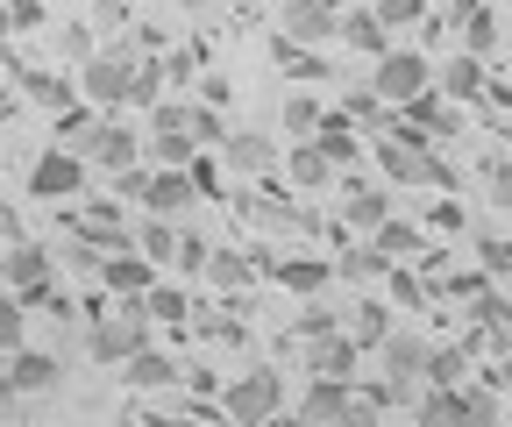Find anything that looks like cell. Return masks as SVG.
Here are the masks:
<instances>
[{
  "mask_svg": "<svg viewBox=\"0 0 512 427\" xmlns=\"http://www.w3.org/2000/svg\"><path fill=\"white\" fill-rule=\"evenodd\" d=\"M0 278L15 285V299L29 307V299L50 292V250H36V242H22V250H8V264H0Z\"/></svg>",
  "mask_w": 512,
  "mask_h": 427,
  "instance_id": "4fadbf2b",
  "label": "cell"
},
{
  "mask_svg": "<svg viewBox=\"0 0 512 427\" xmlns=\"http://www.w3.org/2000/svg\"><path fill=\"white\" fill-rule=\"evenodd\" d=\"M0 114H8V93H0Z\"/></svg>",
  "mask_w": 512,
  "mask_h": 427,
  "instance_id": "9f6ffc18",
  "label": "cell"
},
{
  "mask_svg": "<svg viewBox=\"0 0 512 427\" xmlns=\"http://www.w3.org/2000/svg\"><path fill=\"white\" fill-rule=\"evenodd\" d=\"M136 257H150V264H157V257H178V228L150 214V221L136 228Z\"/></svg>",
  "mask_w": 512,
  "mask_h": 427,
  "instance_id": "d6a6232c",
  "label": "cell"
},
{
  "mask_svg": "<svg viewBox=\"0 0 512 427\" xmlns=\"http://www.w3.org/2000/svg\"><path fill=\"white\" fill-rule=\"evenodd\" d=\"M477 178H484V193H491V200H505V207H512V157H491Z\"/></svg>",
  "mask_w": 512,
  "mask_h": 427,
  "instance_id": "74e56055",
  "label": "cell"
},
{
  "mask_svg": "<svg viewBox=\"0 0 512 427\" xmlns=\"http://www.w3.org/2000/svg\"><path fill=\"white\" fill-rule=\"evenodd\" d=\"M349 342H356V349H384V342H392V321H384V307H377V299H370V307H356Z\"/></svg>",
  "mask_w": 512,
  "mask_h": 427,
  "instance_id": "4dcf8cb0",
  "label": "cell"
},
{
  "mask_svg": "<svg viewBox=\"0 0 512 427\" xmlns=\"http://www.w3.org/2000/svg\"><path fill=\"white\" fill-rule=\"evenodd\" d=\"M207 257H214V250H207L200 235H178V264H185V271H207Z\"/></svg>",
  "mask_w": 512,
  "mask_h": 427,
  "instance_id": "7bdbcfd3",
  "label": "cell"
},
{
  "mask_svg": "<svg viewBox=\"0 0 512 427\" xmlns=\"http://www.w3.org/2000/svg\"><path fill=\"white\" fill-rule=\"evenodd\" d=\"M328 335H335V314L328 307H306L299 314V342H328Z\"/></svg>",
  "mask_w": 512,
  "mask_h": 427,
  "instance_id": "60d3db41",
  "label": "cell"
},
{
  "mask_svg": "<svg viewBox=\"0 0 512 427\" xmlns=\"http://www.w3.org/2000/svg\"><path fill=\"white\" fill-rule=\"evenodd\" d=\"M185 129H192V150H221L235 129H228V121H221V107H200V100H192V121H185Z\"/></svg>",
  "mask_w": 512,
  "mask_h": 427,
  "instance_id": "f546056e",
  "label": "cell"
},
{
  "mask_svg": "<svg viewBox=\"0 0 512 427\" xmlns=\"http://www.w3.org/2000/svg\"><path fill=\"white\" fill-rule=\"evenodd\" d=\"M420 242H427V235H420L413 221H384V228L370 235V250H377L384 264H392V257H413V250H420Z\"/></svg>",
  "mask_w": 512,
  "mask_h": 427,
  "instance_id": "83f0119b",
  "label": "cell"
},
{
  "mask_svg": "<svg viewBox=\"0 0 512 427\" xmlns=\"http://www.w3.org/2000/svg\"><path fill=\"white\" fill-rule=\"evenodd\" d=\"M342 271L349 278H384V257L377 250H356V257H342Z\"/></svg>",
  "mask_w": 512,
  "mask_h": 427,
  "instance_id": "f6af8a7d",
  "label": "cell"
},
{
  "mask_svg": "<svg viewBox=\"0 0 512 427\" xmlns=\"http://www.w3.org/2000/svg\"><path fill=\"white\" fill-rule=\"evenodd\" d=\"M456 22H463L470 57H491V50H498V22H491V8H477V0H456Z\"/></svg>",
  "mask_w": 512,
  "mask_h": 427,
  "instance_id": "7402d4cb",
  "label": "cell"
},
{
  "mask_svg": "<svg viewBox=\"0 0 512 427\" xmlns=\"http://www.w3.org/2000/svg\"><path fill=\"white\" fill-rule=\"evenodd\" d=\"M8 378L22 385V399H43V392H57V385H64V363H57L50 349H29V342H22V349L8 356Z\"/></svg>",
  "mask_w": 512,
  "mask_h": 427,
  "instance_id": "7c38bea8",
  "label": "cell"
},
{
  "mask_svg": "<svg viewBox=\"0 0 512 427\" xmlns=\"http://www.w3.org/2000/svg\"><path fill=\"white\" fill-rule=\"evenodd\" d=\"M406 129H413V136H434V143H456L463 114H456V100H441V93H420V100L406 107Z\"/></svg>",
  "mask_w": 512,
  "mask_h": 427,
  "instance_id": "9a60e30c",
  "label": "cell"
},
{
  "mask_svg": "<svg viewBox=\"0 0 512 427\" xmlns=\"http://www.w3.org/2000/svg\"><path fill=\"white\" fill-rule=\"evenodd\" d=\"M384 29H413V22H427V0H377L370 8Z\"/></svg>",
  "mask_w": 512,
  "mask_h": 427,
  "instance_id": "d590c367",
  "label": "cell"
},
{
  "mask_svg": "<svg viewBox=\"0 0 512 427\" xmlns=\"http://www.w3.org/2000/svg\"><path fill=\"white\" fill-rule=\"evenodd\" d=\"M470 314H477V328H491V335H512V299H505L498 285H484V292H477V307H470Z\"/></svg>",
  "mask_w": 512,
  "mask_h": 427,
  "instance_id": "836d02e7",
  "label": "cell"
},
{
  "mask_svg": "<svg viewBox=\"0 0 512 427\" xmlns=\"http://www.w3.org/2000/svg\"><path fill=\"white\" fill-rule=\"evenodd\" d=\"M370 399L349 392V378H313L306 385V406H299V427H370Z\"/></svg>",
  "mask_w": 512,
  "mask_h": 427,
  "instance_id": "5b68a950",
  "label": "cell"
},
{
  "mask_svg": "<svg viewBox=\"0 0 512 427\" xmlns=\"http://www.w3.org/2000/svg\"><path fill=\"white\" fill-rule=\"evenodd\" d=\"M64 57H79V65L93 57V43H86V22H79V29H64Z\"/></svg>",
  "mask_w": 512,
  "mask_h": 427,
  "instance_id": "f907efd6",
  "label": "cell"
},
{
  "mask_svg": "<svg viewBox=\"0 0 512 427\" xmlns=\"http://www.w3.org/2000/svg\"><path fill=\"white\" fill-rule=\"evenodd\" d=\"M8 29H43V0H8Z\"/></svg>",
  "mask_w": 512,
  "mask_h": 427,
  "instance_id": "b9f144b4",
  "label": "cell"
},
{
  "mask_svg": "<svg viewBox=\"0 0 512 427\" xmlns=\"http://www.w3.org/2000/svg\"><path fill=\"white\" fill-rule=\"evenodd\" d=\"M86 171H93V164H86L79 150H64V143L43 150V157L29 164V200H79V193H86Z\"/></svg>",
  "mask_w": 512,
  "mask_h": 427,
  "instance_id": "52a82bcc",
  "label": "cell"
},
{
  "mask_svg": "<svg viewBox=\"0 0 512 427\" xmlns=\"http://www.w3.org/2000/svg\"><path fill=\"white\" fill-rule=\"evenodd\" d=\"M328 8H335V15H342V8H349V0H328Z\"/></svg>",
  "mask_w": 512,
  "mask_h": 427,
  "instance_id": "11a10c76",
  "label": "cell"
},
{
  "mask_svg": "<svg viewBox=\"0 0 512 427\" xmlns=\"http://www.w3.org/2000/svg\"><path fill=\"white\" fill-rule=\"evenodd\" d=\"M285 171H292V186H306V193H320V186L335 178V164L320 157L313 143H292V150H285Z\"/></svg>",
  "mask_w": 512,
  "mask_h": 427,
  "instance_id": "603a6c76",
  "label": "cell"
},
{
  "mask_svg": "<svg viewBox=\"0 0 512 427\" xmlns=\"http://www.w3.org/2000/svg\"><path fill=\"white\" fill-rule=\"evenodd\" d=\"M136 50H93L86 72H79V93L100 100V107H128V86H136Z\"/></svg>",
  "mask_w": 512,
  "mask_h": 427,
  "instance_id": "8992f818",
  "label": "cell"
},
{
  "mask_svg": "<svg viewBox=\"0 0 512 427\" xmlns=\"http://www.w3.org/2000/svg\"><path fill=\"white\" fill-rule=\"evenodd\" d=\"M256 271H264V264H249V257H235V250H214L200 278H207L214 292H242V285H256Z\"/></svg>",
  "mask_w": 512,
  "mask_h": 427,
  "instance_id": "44dd1931",
  "label": "cell"
},
{
  "mask_svg": "<svg viewBox=\"0 0 512 427\" xmlns=\"http://www.w3.org/2000/svg\"><path fill=\"white\" fill-rule=\"evenodd\" d=\"M185 171H192V186H200V200H207V193L221 186V164H214V157H192Z\"/></svg>",
  "mask_w": 512,
  "mask_h": 427,
  "instance_id": "ee69618b",
  "label": "cell"
},
{
  "mask_svg": "<svg viewBox=\"0 0 512 427\" xmlns=\"http://www.w3.org/2000/svg\"><path fill=\"white\" fill-rule=\"evenodd\" d=\"M377 356H384V378H392L399 392H413L427 378V335H392Z\"/></svg>",
  "mask_w": 512,
  "mask_h": 427,
  "instance_id": "5bb4252c",
  "label": "cell"
},
{
  "mask_svg": "<svg viewBox=\"0 0 512 427\" xmlns=\"http://www.w3.org/2000/svg\"><path fill=\"white\" fill-rule=\"evenodd\" d=\"M271 278L292 285V292H320V285L335 278V264H328V257H292V264H271Z\"/></svg>",
  "mask_w": 512,
  "mask_h": 427,
  "instance_id": "d4e9b609",
  "label": "cell"
},
{
  "mask_svg": "<svg viewBox=\"0 0 512 427\" xmlns=\"http://www.w3.org/2000/svg\"><path fill=\"white\" fill-rule=\"evenodd\" d=\"M228 93H235V86H228L221 72H207V79H200V107H228Z\"/></svg>",
  "mask_w": 512,
  "mask_h": 427,
  "instance_id": "7dc6e473",
  "label": "cell"
},
{
  "mask_svg": "<svg viewBox=\"0 0 512 427\" xmlns=\"http://www.w3.org/2000/svg\"><path fill=\"white\" fill-rule=\"evenodd\" d=\"M320 121H328V107H320L313 93H292V100H285V136H299V143H306Z\"/></svg>",
  "mask_w": 512,
  "mask_h": 427,
  "instance_id": "1f68e13d",
  "label": "cell"
},
{
  "mask_svg": "<svg viewBox=\"0 0 512 427\" xmlns=\"http://www.w3.org/2000/svg\"><path fill=\"white\" fill-rule=\"evenodd\" d=\"M392 299H399V307H420V299H427V285H420L413 271H399V278H392Z\"/></svg>",
  "mask_w": 512,
  "mask_h": 427,
  "instance_id": "bcb514c9",
  "label": "cell"
},
{
  "mask_svg": "<svg viewBox=\"0 0 512 427\" xmlns=\"http://www.w3.org/2000/svg\"><path fill=\"white\" fill-rule=\"evenodd\" d=\"M278 29H285V43H299V50H320V43H328V36L342 29V15L328 8V0H285Z\"/></svg>",
  "mask_w": 512,
  "mask_h": 427,
  "instance_id": "9c48e42d",
  "label": "cell"
},
{
  "mask_svg": "<svg viewBox=\"0 0 512 427\" xmlns=\"http://www.w3.org/2000/svg\"><path fill=\"white\" fill-rule=\"evenodd\" d=\"M370 157H377V171L384 178H399V186H456V171L441 164V150L427 143V136H413V129H399V136H377L370 143Z\"/></svg>",
  "mask_w": 512,
  "mask_h": 427,
  "instance_id": "6da1fadb",
  "label": "cell"
},
{
  "mask_svg": "<svg viewBox=\"0 0 512 427\" xmlns=\"http://www.w3.org/2000/svg\"><path fill=\"white\" fill-rule=\"evenodd\" d=\"M505 157H512V121H505Z\"/></svg>",
  "mask_w": 512,
  "mask_h": 427,
  "instance_id": "db71d44e",
  "label": "cell"
},
{
  "mask_svg": "<svg viewBox=\"0 0 512 427\" xmlns=\"http://www.w3.org/2000/svg\"><path fill=\"white\" fill-rule=\"evenodd\" d=\"M0 264H8V257H0Z\"/></svg>",
  "mask_w": 512,
  "mask_h": 427,
  "instance_id": "6f0895ef",
  "label": "cell"
},
{
  "mask_svg": "<svg viewBox=\"0 0 512 427\" xmlns=\"http://www.w3.org/2000/svg\"><path fill=\"white\" fill-rule=\"evenodd\" d=\"M114 186H121V200H143V186H150V164H136V171H121Z\"/></svg>",
  "mask_w": 512,
  "mask_h": 427,
  "instance_id": "681fc988",
  "label": "cell"
},
{
  "mask_svg": "<svg viewBox=\"0 0 512 427\" xmlns=\"http://www.w3.org/2000/svg\"><path fill=\"white\" fill-rule=\"evenodd\" d=\"M335 36H342V43H349V50H363V57H370V65H377V57H384V50H392V43H384V22H377V15H370V8H349V15H342V29H335Z\"/></svg>",
  "mask_w": 512,
  "mask_h": 427,
  "instance_id": "ffe728a7",
  "label": "cell"
},
{
  "mask_svg": "<svg viewBox=\"0 0 512 427\" xmlns=\"http://www.w3.org/2000/svg\"><path fill=\"white\" fill-rule=\"evenodd\" d=\"M29 100L50 107V114H64V107H79V86H72V79H57V72H29Z\"/></svg>",
  "mask_w": 512,
  "mask_h": 427,
  "instance_id": "f1b7e54d",
  "label": "cell"
},
{
  "mask_svg": "<svg viewBox=\"0 0 512 427\" xmlns=\"http://www.w3.org/2000/svg\"><path fill=\"white\" fill-rule=\"evenodd\" d=\"M420 427H470V392H463V385L420 392Z\"/></svg>",
  "mask_w": 512,
  "mask_h": 427,
  "instance_id": "ac0fdd59",
  "label": "cell"
},
{
  "mask_svg": "<svg viewBox=\"0 0 512 427\" xmlns=\"http://www.w3.org/2000/svg\"><path fill=\"white\" fill-rule=\"evenodd\" d=\"M356 356H363V349H356L349 335H328V342H313V371H320V378H349Z\"/></svg>",
  "mask_w": 512,
  "mask_h": 427,
  "instance_id": "4316f807",
  "label": "cell"
},
{
  "mask_svg": "<svg viewBox=\"0 0 512 427\" xmlns=\"http://www.w3.org/2000/svg\"><path fill=\"white\" fill-rule=\"evenodd\" d=\"M427 378L434 385H463V356L456 349H427Z\"/></svg>",
  "mask_w": 512,
  "mask_h": 427,
  "instance_id": "f35d334b",
  "label": "cell"
},
{
  "mask_svg": "<svg viewBox=\"0 0 512 427\" xmlns=\"http://www.w3.org/2000/svg\"><path fill=\"white\" fill-rule=\"evenodd\" d=\"M93 171H136L143 164V136L136 129H128V121H93V136H86V150H79Z\"/></svg>",
  "mask_w": 512,
  "mask_h": 427,
  "instance_id": "ba28073f",
  "label": "cell"
},
{
  "mask_svg": "<svg viewBox=\"0 0 512 427\" xmlns=\"http://www.w3.org/2000/svg\"><path fill=\"white\" fill-rule=\"evenodd\" d=\"M470 427H498V399L491 392H470Z\"/></svg>",
  "mask_w": 512,
  "mask_h": 427,
  "instance_id": "c3c4849f",
  "label": "cell"
},
{
  "mask_svg": "<svg viewBox=\"0 0 512 427\" xmlns=\"http://www.w3.org/2000/svg\"><path fill=\"white\" fill-rule=\"evenodd\" d=\"M313 150H320V157H328V164L342 171V164H356V157H363V136L349 129L342 114H328V121H320V129H313Z\"/></svg>",
  "mask_w": 512,
  "mask_h": 427,
  "instance_id": "d6986e66",
  "label": "cell"
},
{
  "mask_svg": "<svg viewBox=\"0 0 512 427\" xmlns=\"http://www.w3.org/2000/svg\"><path fill=\"white\" fill-rule=\"evenodd\" d=\"M370 93L384 107H413L420 93H434V65H427V50H384L377 65H370Z\"/></svg>",
  "mask_w": 512,
  "mask_h": 427,
  "instance_id": "3957f363",
  "label": "cell"
},
{
  "mask_svg": "<svg viewBox=\"0 0 512 427\" xmlns=\"http://www.w3.org/2000/svg\"><path fill=\"white\" fill-rule=\"evenodd\" d=\"M143 427H192V420H143Z\"/></svg>",
  "mask_w": 512,
  "mask_h": 427,
  "instance_id": "f5cc1de1",
  "label": "cell"
},
{
  "mask_svg": "<svg viewBox=\"0 0 512 427\" xmlns=\"http://www.w3.org/2000/svg\"><path fill=\"white\" fill-rule=\"evenodd\" d=\"M100 278H107V292H121V299H150L157 264L136 257V250H121V257H100Z\"/></svg>",
  "mask_w": 512,
  "mask_h": 427,
  "instance_id": "2e32d148",
  "label": "cell"
},
{
  "mask_svg": "<svg viewBox=\"0 0 512 427\" xmlns=\"http://www.w3.org/2000/svg\"><path fill=\"white\" fill-rule=\"evenodd\" d=\"M29 342V307L15 292H0V349H22Z\"/></svg>",
  "mask_w": 512,
  "mask_h": 427,
  "instance_id": "e575fe53",
  "label": "cell"
},
{
  "mask_svg": "<svg viewBox=\"0 0 512 427\" xmlns=\"http://www.w3.org/2000/svg\"><path fill=\"white\" fill-rule=\"evenodd\" d=\"M498 385H505V392H512V356H505V371H498Z\"/></svg>",
  "mask_w": 512,
  "mask_h": 427,
  "instance_id": "816d5d0a",
  "label": "cell"
},
{
  "mask_svg": "<svg viewBox=\"0 0 512 427\" xmlns=\"http://www.w3.org/2000/svg\"><path fill=\"white\" fill-rule=\"evenodd\" d=\"M278 406H285V378L278 371H242V378H228V392H221V413L235 420V427H264V420H278Z\"/></svg>",
  "mask_w": 512,
  "mask_h": 427,
  "instance_id": "277c9868",
  "label": "cell"
},
{
  "mask_svg": "<svg viewBox=\"0 0 512 427\" xmlns=\"http://www.w3.org/2000/svg\"><path fill=\"white\" fill-rule=\"evenodd\" d=\"M136 349H150V307L143 299H121L114 314H93V328H86V356L93 363H128Z\"/></svg>",
  "mask_w": 512,
  "mask_h": 427,
  "instance_id": "7a4b0ae2",
  "label": "cell"
},
{
  "mask_svg": "<svg viewBox=\"0 0 512 427\" xmlns=\"http://www.w3.org/2000/svg\"><path fill=\"white\" fill-rule=\"evenodd\" d=\"M342 221H349L356 235H377L384 221H392V200H384V193H370V186H363V193H349V207H342Z\"/></svg>",
  "mask_w": 512,
  "mask_h": 427,
  "instance_id": "484cf974",
  "label": "cell"
},
{
  "mask_svg": "<svg viewBox=\"0 0 512 427\" xmlns=\"http://www.w3.org/2000/svg\"><path fill=\"white\" fill-rule=\"evenodd\" d=\"M22 413H29V399H22V385H15L8 371H0V427H15Z\"/></svg>",
  "mask_w": 512,
  "mask_h": 427,
  "instance_id": "ab89813d",
  "label": "cell"
},
{
  "mask_svg": "<svg viewBox=\"0 0 512 427\" xmlns=\"http://www.w3.org/2000/svg\"><path fill=\"white\" fill-rule=\"evenodd\" d=\"M434 79H441V86H434L441 100L470 107V100H484V57H470V50H463V57H448V65H441Z\"/></svg>",
  "mask_w": 512,
  "mask_h": 427,
  "instance_id": "e0dca14e",
  "label": "cell"
},
{
  "mask_svg": "<svg viewBox=\"0 0 512 427\" xmlns=\"http://www.w3.org/2000/svg\"><path fill=\"white\" fill-rule=\"evenodd\" d=\"M221 164H228V171H242V178H271V171L285 164V150H278V143H264L256 129H235V136L221 143Z\"/></svg>",
  "mask_w": 512,
  "mask_h": 427,
  "instance_id": "8fae6325",
  "label": "cell"
},
{
  "mask_svg": "<svg viewBox=\"0 0 512 427\" xmlns=\"http://www.w3.org/2000/svg\"><path fill=\"white\" fill-rule=\"evenodd\" d=\"M121 378L136 385V392H143V385H171V378H178V363H171L164 349H136V356L121 363Z\"/></svg>",
  "mask_w": 512,
  "mask_h": 427,
  "instance_id": "cb8c5ba5",
  "label": "cell"
},
{
  "mask_svg": "<svg viewBox=\"0 0 512 427\" xmlns=\"http://www.w3.org/2000/svg\"><path fill=\"white\" fill-rule=\"evenodd\" d=\"M143 307H150V321H185V292L178 285H150Z\"/></svg>",
  "mask_w": 512,
  "mask_h": 427,
  "instance_id": "8d00e7d4",
  "label": "cell"
},
{
  "mask_svg": "<svg viewBox=\"0 0 512 427\" xmlns=\"http://www.w3.org/2000/svg\"><path fill=\"white\" fill-rule=\"evenodd\" d=\"M143 207H150L157 221H171V214H185V207H200V186H192V171L157 164V171H150V186H143Z\"/></svg>",
  "mask_w": 512,
  "mask_h": 427,
  "instance_id": "30bf717a",
  "label": "cell"
}]
</instances>
